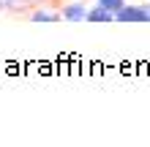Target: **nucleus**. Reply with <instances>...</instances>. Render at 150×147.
<instances>
[{"label": "nucleus", "mask_w": 150, "mask_h": 147, "mask_svg": "<svg viewBox=\"0 0 150 147\" xmlns=\"http://www.w3.org/2000/svg\"><path fill=\"white\" fill-rule=\"evenodd\" d=\"M115 19L117 22H147V6L126 3L120 11H115Z\"/></svg>", "instance_id": "1"}, {"label": "nucleus", "mask_w": 150, "mask_h": 147, "mask_svg": "<svg viewBox=\"0 0 150 147\" xmlns=\"http://www.w3.org/2000/svg\"><path fill=\"white\" fill-rule=\"evenodd\" d=\"M60 16L66 22H87V8L82 3H68L60 8Z\"/></svg>", "instance_id": "2"}, {"label": "nucleus", "mask_w": 150, "mask_h": 147, "mask_svg": "<svg viewBox=\"0 0 150 147\" xmlns=\"http://www.w3.org/2000/svg\"><path fill=\"white\" fill-rule=\"evenodd\" d=\"M112 19H115V14L107 11V8L98 6V3H96L93 8H87V22H112Z\"/></svg>", "instance_id": "3"}, {"label": "nucleus", "mask_w": 150, "mask_h": 147, "mask_svg": "<svg viewBox=\"0 0 150 147\" xmlns=\"http://www.w3.org/2000/svg\"><path fill=\"white\" fill-rule=\"evenodd\" d=\"M57 19H63V16L49 11V8H36V11H30V22H57Z\"/></svg>", "instance_id": "4"}, {"label": "nucleus", "mask_w": 150, "mask_h": 147, "mask_svg": "<svg viewBox=\"0 0 150 147\" xmlns=\"http://www.w3.org/2000/svg\"><path fill=\"white\" fill-rule=\"evenodd\" d=\"M126 3H128V0H98V6H104V8H107V11H112V14L120 11Z\"/></svg>", "instance_id": "5"}, {"label": "nucleus", "mask_w": 150, "mask_h": 147, "mask_svg": "<svg viewBox=\"0 0 150 147\" xmlns=\"http://www.w3.org/2000/svg\"><path fill=\"white\" fill-rule=\"evenodd\" d=\"M147 22H150V3H147Z\"/></svg>", "instance_id": "6"}]
</instances>
